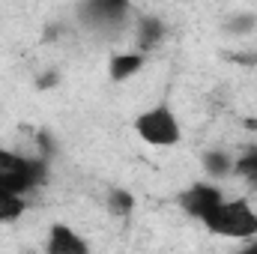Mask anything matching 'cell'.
Returning a JSON list of instances; mask_svg holds the SVG:
<instances>
[{
	"mask_svg": "<svg viewBox=\"0 0 257 254\" xmlns=\"http://www.w3.org/2000/svg\"><path fill=\"white\" fill-rule=\"evenodd\" d=\"M42 183V165L39 159L21 156L15 150L0 147V186L21 197H27V191H33Z\"/></svg>",
	"mask_w": 257,
	"mask_h": 254,
	"instance_id": "cell-3",
	"label": "cell"
},
{
	"mask_svg": "<svg viewBox=\"0 0 257 254\" xmlns=\"http://www.w3.org/2000/svg\"><path fill=\"white\" fill-rule=\"evenodd\" d=\"M233 177H239V180L257 186V150L254 153H245L242 159L233 162Z\"/></svg>",
	"mask_w": 257,
	"mask_h": 254,
	"instance_id": "cell-9",
	"label": "cell"
},
{
	"mask_svg": "<svg viewBox=\"0 0 257 254\" xmlns=\"http://www.w3.org/2000/svg\"><path fill=\"white\" fill-rule=\"evenodd\" d=\"M203 165L209 168L212 177H227V174H233V162H227V156H221V153H209V156L203 159Z\"/></svg>",
	"mask_w": 257,
	"mask_h": 254,
	"instance_id": "cell-11",
	"label": "cell"
},
{
	"mask_svg": "<svg viewBox=\"0 0 257 254\" xmlns=\"http://www.w3.org/2000/svg\"><path fill=\"white\" fill-rule=\"evenodd\" d=\"M144 66H147L144 51H126V54L111 57V63H108V75H111V81L123 84V81H128V78H135Z\"/></svg>",
	"mask_w": 257,
	"mask_h": 254,
	"instance_id": "cell-6",
	"label": "cell"
},
{
	"mask_svg": "<svg viewBox=\"0 0 257 254\" xmlns=\"http://www.w3.org/2000/svg\"><path fill=\"white\" fill-rule=\"evenodd\" d=\"M24 212H27V200L0 186V224H15Z\"/></svg>",
	"mask_w": 257,
	"mask_h": 254,
	"instance_id": "cell-7",
	"label": "cell"
},
{
	"mask_svg": "<svg viewBox=\"0 0 257 254\" xmlns=\"http://www.w3.org/2000/svg\"><path fill=\"white\" fill-rule=\"evenodd\" d=\"M159 42H162V21L159 18H144L141 27H138V45H141V51H147V48H153Z\"/></svg>",
	"mask_w": 257,
	"mask_h": 254,
	"instance_id": "cell-8",
	"label": "cell"
},
{
	"mask_svg": "<svg viewBox=\"0 0 257 254\" xmlns=\"http://www.w3.org/2000/svg\"><path fill=\"white\" fill-rule=\"evenodd\" d=\"M132 194L128 191H123V189H114L111 194H108V209L114 212V215H128L132 212Z\"/></svg>",
	"mask_w": 257,
	"mask_h": 254,
	"instance_id": "cell-10",
	"label": "cell"
},
{
	"mask_svg": "<svg viewBox=\"0 0 257 254\" xmlns=\"http://www.w3.org/2000/svg\"><path fill=\"white\" fill-rule=\"evenodd\" d=\"M224 197V191L218 189V186H209V183H194L189 189L180 194V209L186 212V215H192V218H203L218 200Z\"/></svg>",
	"mask_w": 257,
	"mask_h": 254,
	"instance_id": "cell-4",
	"label": "cell"
},
{
	"mask_svg": "<svg viewBox=\"0 0 257 254\" xmlns=\"http://www.w3.org/2000/svg\"><path fill=\"white\" fill-rule=\"evenodd\" d=\"M200 224L224 239H251L257 236V209L245 197H221L200 218Z\"/></svg>",
	"mask_w": 257,
	"mask_h": 254,
	"instance_id": "cell-1",
	"label": "cell"
},
{
	"mask_svg": "<svg viewBox=\"0 0 257 254\" xmlns=\"http://www.w3.org/2000/svg\"><path fill=\"white\" fill-rule=\"evenodd\" d=\"M48 254H87L90 245L84 242L81 233H75L69 224H54L48 230V242H45Z\"/></svg>",
	"mask_w": 257,
	"mask_h": 254,
	"instance_id": "cell-5",
	"label": "cell"
},
{
	"mask_svg": "<svg viewBox=\"0 0 257 254\" xmlns=\"http://www.w3.org/2000/svg\"><path fill=\"white\" fill-rule=\"evenodd\" d=\"M132 129L150 147H177L180 138H183V126H180L177 114L168 105H153V108L141 111L135 117Z\"/></svg>",
	"mask_w": 257,
	"mask_h": 254,
	"instance_id": "cell-2",
	"label": "cell"
}]
</instances>
